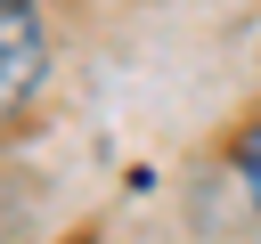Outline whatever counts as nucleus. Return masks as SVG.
I'll return each mask as SVG.
<instances>
[{
  "mask_svg": "<svg viewBox=\"0 0 261 244\" xmlns=\"http://www.w3.org/2000/svg\"><path fill=\"white\" fill-rule=\"evenodd\" d=\"M41 73H49L41 8H33V0H0V106L24 114V98L41 89Z\"/></svg>",
  "mask_w": 261,
  "mask_h": 244,
  "instance_id": "1",
  "label": "nucleus"
},
{
  "mask_svg": "<svg viewBox=\"0 0 261 244\" xmlns=\"http://www.w3.org/2000/svg\"><path fill=\"white\" fill-rule=\"evenodd\" d=\"M237 179H245V195H253V211H261V114L237 130Z\"/></svg>",
  "mask_w": 261,
  "mask_h": 244,
  "instance_id": "2",
  "label": "nucleus"
},
{
  "mask_svg": "<svg viewBox=\"0 0 261 244\" xmlns=\"http://www.w3.org/2000/svg\"><path fill=\"white\" fill-rule=\"evenodd\" d=\"M65 244H90V228H82V236H65Z\"/></svg>",
  "mask_w": 261,
  "mask_h": 244,
  "instance_id": "3",
  "label": "nucleus"
}]
</instances>
